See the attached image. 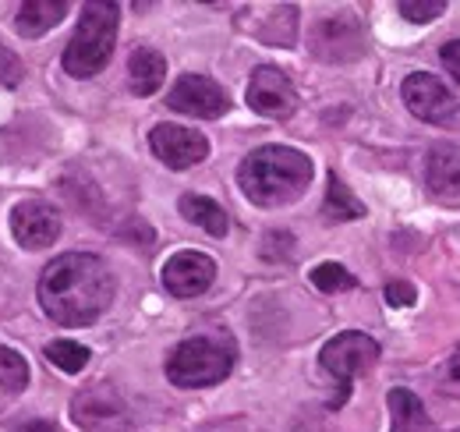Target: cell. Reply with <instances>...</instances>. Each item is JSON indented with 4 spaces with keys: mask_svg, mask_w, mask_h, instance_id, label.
I'll use <instances>...</instances> for the list:
<instances>
[{
    "mask_svg": "<svg viewBox=\"0 0 460 432\" xmlns=\"http://www.w3.org/2000/svg\"><path fill=\"white\" fill-rule=\"evenodd\" d=\"M36 294L43 312L58 326H89L111 309L114 276L100 256L64 252L43 266Z\"/></svg>",
    "mask_w": 460,
    "mask_h": 432,
    "instance_id": "6da1fadb",
    "label": "cell"
},
{
    "mask_svg": "<svg viewBox=\"0 0 460 432\" xmlns=\"http://www.w3.org/2000/svg\"><path fill=\"white\" fill-rule=\"evenodd\" d=\"M312 170L315 166L301 149L262 146L252 157H244V163L237 166V184H241L248 202H255L262 210H277V206H288L308 192Z\"/></svg>",
    "mask_w": 460,
    "mask_h": 432,
    "instance_id": "7a4b0ae2",
    "label": "cell"
},
{
    "mask_svg": "<svg viewBox=\"0 0 460 432\" xmlns=\"http://www.w3.org/2000/svg\"><path fill=\"white\" fill-rule=\"evenodd\" d=\"M117 22H120V7L111 0H89L82 7L78 29L60 57V64L71 78H93L111 64L117 43Z\"/></svg>",
    "mask_w": 460,
    "mask_h": 432,
    "instance_id": "3957f363",
    "label": "cell"
},
{
    "mask_svg": "<svg viewBox=\"0 0 460 432\" xmlns=\"http://www.w3.org/2000/svg\"><path fill=\"white\" fill-rule=\"evenodd\" d=\"M234 369V344L224 333H199L181 340L167 358V379L181 390L217 386Z\"/></svg>",
    "mask_w": 460,
    "mask_h": 432,
    "instance_id": "277c9868",
    "label": "cell"
},
{
    "mask_svg": "<svg viewBox=\"0 0 460 432\" xmlns=\"http://www.w3.org/2000/svg\"><path fill=\"white\" fill-rule=\"evenodd\" d=\"M376 362H379V344L368 333L347 329V333H337L333 340H326L323 351H319V365L341 382V393H337L333 404H344L350 382L361 373H368Z\"/></svg>",
    "mask_w": 460,
    "mask_h": 432,
    "instance_id": "5b68a950",
    "label": "cell"
},
{
    "mask_svg": "<svg viewBox=\"0 0 460 432\" xmlns=\"http://www.w3.org/2000/svg\"><path fill=\"white\" fill-rule=\"evenodd\" d=\"M167 107L188 117H202V121H217L230 110L227 89L206 75H181L167 93Z\"/></svg>",
    "mask_w": 460,
    "mask_h": 432,
    "instance_id": "8992f818",
    "label": "cell"
},
{
    "mask_svg": "<svg viewBox=\"0 0 460 432\" xmlns=\"http://www.w3.org/2000/svg\"><path fill=\"white\" fill-rule=\"evenodd\" d=\"M308 47H312V54L319 57V60H330V64L354 60V57H361V50H365L361 22L354 14H330V18L315 22Z\"/></svg>",
    "mask_w": 460,
    "mask_h": 432,
    "instance_id": "52a82bcc",
    "label": "cell"
},
{
    "mask_svg": "<svg viewBox=\"0 0 460 432\" xmlns=\"http://www.w3.org/2000/svg\"><path fill=\"white\" fill-rule=\"evenodd\" d=\"M401 96L407 110L418 117V121H429V124H447L450 117H457V96L436 78V75H407L401 86Z\"/></svg>",
    "mask_w": 460,
    "mask_h": 432,
    "instance_id": "ba28073f",
    "label": "cell"
},
{
    "mask_svg": "<svg viewBox=\"0 0 460 432\" xmlns=\"http://www.w3.org/2000/svg\"><path fill=\"white\" fill-rule=\"evenodd\" d=\"M248 107L262 117H273V121H284L297 110V89L288 75L273 64H262L252 71V82H248Z\"/></svg>",
    "mask_w": 460,
    "mask_h": 432,
    "instance_id": "9c48e42d",
    "label": "cell"
},
{
    "mask_svg": "<svg viewBox=\"0 0 460 432\" xmlns=\"http://www.w3.org/2000/svg\"><path fill=\"white\" fill-rule=\"evenodd\" d=\"M149 149L171 170H188V166H195V163L209 157L206 135L195 131V128H181V124H156L149 131Z\"/></svg>",
    "mask_w": 460,
    "mask_h": 432,
    "instance_id": "30bf717a",
    "label": "cell"
},
{
    "mask_svg": "<svg viewBox=\"0 0 460 432\" xmlns=\"http://www.w3.org/2000/svg\"><path fill=\"white\" fill-rule=\"evenodd\" d=\"M11 234L22 248L29 252H40V248H50L60 238V213L54 206L40 202V199H22L14 210H11Z\"/></svg>",
    "mask_w": 460,
    "mask_h": 432,
    "instance_id": "8fae6325",
    "label": "cell"
},
{
    "mask_svg": "<svg viewBox=\"0 0 460 432\" xmlns=\"http://www.w3.org/2000/svg\"><path fill=\"white\" fill-rule=\"evenodd\" d=\"M217 263L206 252H177L164 263V287L173 298H199L213 287Z\"/></svg>",
    "mask_w": 460,
    "mask_h": 432,
    "instance_id": "7c38bea8",
    "label": "cell"
},
{
    "mask_svg": "<svg viewBox=\"0 0 460 432\" xmlns=\"http://www.w3.org/2000/svg\"><path fill=\"white\" fill-rule=\"evenodd\" d=\"M71 415L78 426L85 429H111V426H120L124 422V400L117 397L114 386L100 382V386H89L75 397L71 404Z\"/></svg>",
    "mask_w": 460,
    "mask_h": 432,
    "instance_id": "4fadbf2b",
    "label": "cell"
},
{
    "mask_svg": "<svg viewBox=\"0 0 460 432\" xmlns=\"http://www.w3.org/2000/svg\"><path fill=\"white\" fill-rule=\"evenodd\" d=\"M425 184L439 202L460 206V149L457 146H432L425 160Z\"/></svg>",
    "mask_w": 460,
    "mask_h": 432,
    "instance_id": "5bb4252c",
    "label": "cell"
},
{
    "mask_svg": "<svg viewBox=\"0 0 460 432\" xmlns=\"http://www.w3.org/2000/svg\"><path fill=\"white\" fill-rule=\"evenodd\" d=\"M386 404H390V432H439L418 393L397 386V390H390Z\"/></svg>",
    "mask_w": 460,
    "mask_h": 432,
    "instance_id": "9a60e30c",
    "label": "cell"
},
{
    "mask_svg": "<svg viewBox=\"0 0 460 432\" xmlns=\"http://www.w3.org/2000/svg\"><path fill=\"white\" fill-rule=\"evenodd\" d=\"M64 14H67V4L64 0H25V4H18L14 29H18V36L36 40V36L50 32L54 25H60Z\"/></svg>",
    "mask_w": 460,
    "mask_h": 432,
    "instance_id": "2e32d148",
    "label": "cell"
},
{
    "mask_svg": "<svg viewBox=\"0 0 460 432\" xmlns=\"http://www.w3.org/2000/svg\"><path fill=\"white\" fill-rule=\"evenodd\" d=\"M167 78V57L160 50H149V47H138L131 60H128V86L135 96H153Z\"/></svg>",
    "mask_w": 460,
    "mask_h": 432,
    "instance_id": "e0dca14e",
    "label": "cell"
},
{
    "mask_svg": "<svg viewBox=\"0 0 460 432\" xmlns=\"http://www.w3.org/2000/svg\"><path fill=\"white\" fill-rule=\"evenodd\" d=\"M177 210H181L184 220H191L195 227H202V230L213 234V238H224L230 230V220H227V213H224V206L213 202V199H206V195H181Z\"/></svg>",
    "mask_w": 460,
    "mask_h": 432,
    "instance_id": "ac0fdd59",
    "label": "cell"
},
{
    "mask_svg": "<svg viewBox=\"0 0 460 432\" xmlns=\"http://www.w3.org/2000/svg\"><path fill=\"white\" fill-rule=\"evenodd\" d=\"M323 213L330 216V220H361V216H365V206H361V202L350 195V188H347L337 174H330Z\"/></svg>",
    "mask_w": 460,
    "mask_h": 432,
    "instance_id": "d6986e66",
    "label": "cell"
},
{
    "mask_svg": "<svg viewBox=\"0 0 460 432\" xmlns=\"http://www.w3.org/2000/svg\"><path fill=\"white\" fill-rule=\"evenodd\" d=\"M43 355H47L50 365H58L60 373H67V376H75V373H82L89 365V347L75 344V340H54V344H47Z\"/></svg>",
    "mask_w": 460,
    "mask_h": 432,
    "instance_id": "ffe728a7",
    "label": "cell"
},
{
    "mask_svg": "<svg viewBox=\"0 0 460 432\" xmlns=\"http://www.w3.org/2000/svg\"><path fill=\"white\" fill-rule=\"evenodd\" d=\"M25 382H29V365H25V358H22L18 351H11V347L0 344V390L18 397V393L25 390Z\"/></svg>",
    "mask_w": 460,
    "mask_h": 432,
    "instance_id": "44dd1931",
    "label": "cell"
},
{
    "mask_svg": "<svg viewBox=\"0 0 460 432\" xmlns=\"http://www.w3.org/2000/svg\"><path fill=\"white\" fill-rule=\"evenodd\" d=\"M312 287L323 291V294H337V291H354L358 280H354V273L344 270L341 263H319V266L312 270Z\"/></svg>",
    "mask_w": 460,
    "mask_h": 432,
    "instance_id": "7402d4cb",
    "label": "cell"
},
{
    "mask_svg": "<svg viewBox=\"0 0 460 432\" xmlns=\"http://www.w3.org/2000/svg\"><path fill=\"white\" fill-rule=\"evenodd\" d=\"M397 7H401V14L407 18V22H432V18H439V14L447 11V4H443V0H425V4L401 0Z\"/></svg>",
    "mask_w": 460,
    "mask_h": 432,
    "instance_id": "603a6c76",
    "label": "cell"
},
{
    "mask_svg": "<svg viewBox=\"0 0 460 432\" xmlns=\"http://www.w3.org/2000/svg\"><path fill=\"white\" fill-rule=\"evenodd\" d=\"M439 393L443 397H460V347L450 355V362L439 373Z\"/></svg>",
    "mask_w": 460,
    "mask_h": 432,
    "instance_id": "cb8c5ba5",
    "label": "cell"
},
{
    "mask_svg": "<svg viewBox=\"0 0 460 432\" xmlns=\"http://www.w3.org/2000/svg\"><path fill=\"white\" fill-rule=\"evenodd\" d=\"M18 82H22V60L0 43V86L4 89H14Z\"/></svg>",
    "mask_w": 460,
    "mask_h": 432,
    "instance_id": "d4e9b609",
    "label": "cell"
},
{
    "mask_svg": "<svg viewBox=\"0 0 460 432\" xmlns=\"http://www.w3.org/2000/svg\"><path fill=\"white\" fill-rule=\"evenodd\" d=\"M386 302H390L394 309H407V305H414V287H411V284H403V280L386 284Z\"/></svg>",
    "mask_w": 460,
    "mask_h": 432,
    "instance_id": "484cf974",
    "label": "cell"
},
{
    "mask_svg": "<svg viewBox=\"0 0 460 432\" xmlns=\"http://www.w3.org/2000/svg\"><path fill=\"white\" fill-rule=\"evenodd\" d=\"M439 60H443V68L454 75V82L460 86V40H450V43L439 50Z\"/></svg>",
    "mask_w": 460,
    "mask_h": 432,
    "instance_id": "4316f807",
    "label": "cell"
},
{
    "mask_svg": "<svg viewBox=\"0 0 460 432\" xmlns=\"http://www.w3.org/2000/svg\"><path fill=\"white\" fill-rule=\"evenodd\" d=\"M18 432H54L50 422H29V426H22Z\"/></svg>",
    "mask_w": 460,
    "mask_h": 432,
    "instance_id": "83f0119b",
    "label": "cell"
},
{
    "mask_svg": "<svg viewBox=\"0 0 460 432\" xmlns=\"http://www.w3.org/2000/svg\"><path fill=\"white\" fill-rule=\"evenodd\" d=\"M224 432H227V429H224Z\"/></svg>",
    "mask_w": 460,
    "mask_h": 432,
    "instance_id": "f1b7e54d",
    "label": "cell"
}]
</instances>
